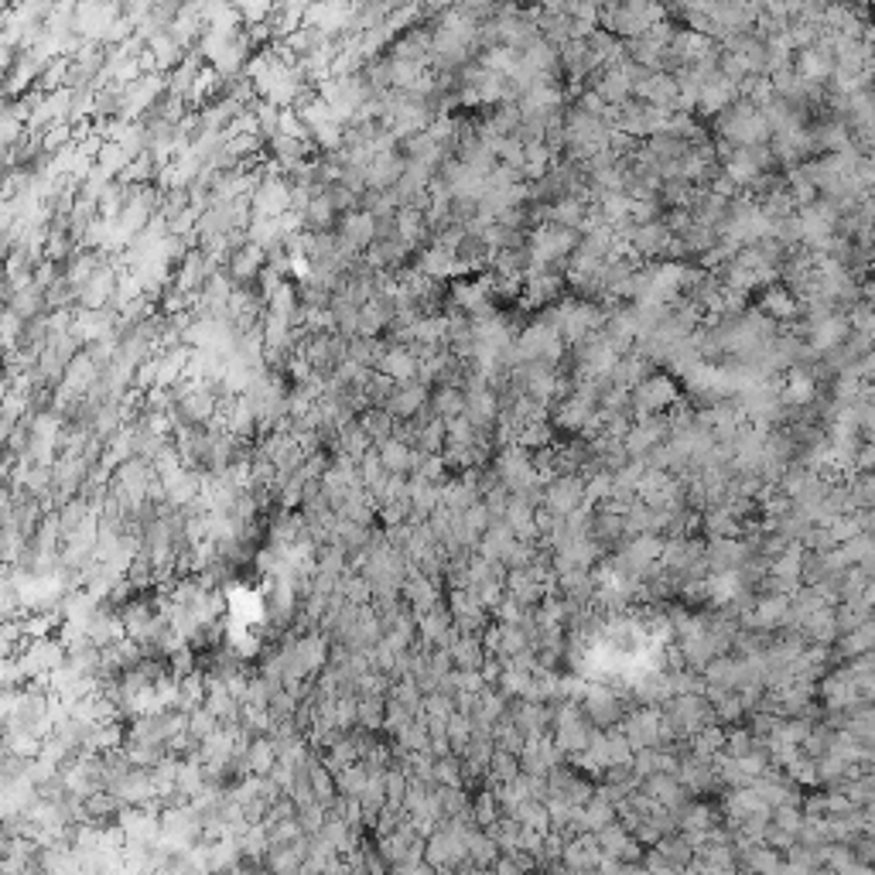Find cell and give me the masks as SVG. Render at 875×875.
Listing matches in <instances>:
<instances>
[{
    "label": "cell",
    "mask_w": 875,
    "mask_h": 875,
    "mask_svg": "<svg viewBox=\"0 0 875 875\" xmlns=\"http://www.w3.org/2000/svg\"><path fill=\"white\" fill-rule=\"evenodd\" d=\"M861 431H865L869 438H875V404H865V407H861Z\"/></svg>",
    "instance_id": "24"
},
{
    "label": "cell",
    "mask_w": 875,
    "mask_h": 875,
    "mask_svg": "<svg viewBox=\"0 0 875 875\" xmlns=\"http://www.w3.org/2000/svg\"><path fill=\"white\" fill-rule=\"evenodd\" d=\"M263 271H267V250H261V246L243 243L240 250H233L230 253L226 274H230V281L236 284V288H246V284L261 281Z\"/></svg>",
    "instance_id": "6"
},
{
    "label": "cell",
    "mask_w": 875,
    "mask_h": 875,
    "mask_svg": "<svg viewBox=\"0 0 875 875\" xmlns=\"http://www.w3.org/2000/svg\"><path fill=\"white\" fill-rule=\"evenodd\" d=\"M728 749H732V753H738V756L749 753V736H732V738H728Z\"/></svg>",
    "instance_id": "25"
},
{
    "label": "cell",
    "mask_w": 875,
    "mask_h": 875,
    "mask_svg": "<svg viewBox=\"0 0 875 875\" xmlns=\"http://www.w3.org/2000/svg\"><path fill=\"white\" fill-rule=\"evenodd\" d=\"M428 404H431V390L414 380V384H397V394L390 397L386 411H390L394 421H414Z\"/></svg>",
    "instance_id": "8"
},
{
    "label": "cell",
    "mask_w": 875,
    "mask_h": 875,
    "mask_svg": "<svg viewBox=\"0 0 875 875\" xmlns=\"http://www.w3.org/2000/svg\"><path fill=\"white\" fill-rule=\"evenodd\" d=\"M397 236L404 240V243L411 246H421L424 240L431 236V226H428V219H424V209H417V205H404L397 213ZM434 240V236H431Z\"/></svg>",
    "instance_id": "14"
},
{
    "label": "cell",
    "mask_w": 875,
    "mask_h": 875,
    "mask_svg": "<svg viewBox=\"0 0 875 875\" xmlns=\"http://www.w3.org/2000/svg\"><path fill=\"white\" fill-rule=\"evenodd\" d=\"M359 424H363V431L373 438V445H380V442H386V438H394V428H397V421L390 417L386 407H369V411H363V414H359Z\"/></svg>",
    "instance_id": "19"
},
{
    "label": "cell",
    "mask_w": 875,
    "mask_h": 875,
    "mask_svg": "<svg viewBox=\"0 0 875 875\" xmlns=\"http://www.w3.org/2000/svg\"><path fill=\"white\" fill-rule=\"evenodd\" d=\"M376 452H380V461H384V469L390 472V476H414L421 452H414L411 445H404L400 438H386V442H380Z\"/></svg>",
    "instance_id": "9"
},
{
    "label": "cell",
    "mask_w": 875,
    "mask_h": 875,
    "mask_svg": "<svg viewBox=\"0 0 875 875\" xmlns=\"http://www.w3.org/2000/svg\"><path fill=\"white\" fill-rule=\"evenodd\" d=\"M780 397H784L786 407H807V404H814L817 380L811 376V369L800 366V363L790 369V373H786V384L780 386Z\"/></svg>",
    "instance_id": "11"
},
{
    "label": "cell",
    "mask_w": 875,
    "mask_h": 875,
    "mask_svg": "<svg viewBox=\"0 0 875 875\" xmlns=\"http://www.w3.org/2000/svg\"><path fill=\"white\" fill-rule=\"evenodd\" d=\"M404 168H407V157L400 151L376 154L366 171V192H390V188H397V182L404 178Z\"/></svg>",
    "instance_id": "7"
},
{
    "label": "cell",
    "mask_w": 875,
    "mask_h": 875,
    "mask_svg": "<svg viewBox=\"0 0 875 875\" xmlns=\"http://www.w3.org/2000/svg\"><path fill=\"white\" fill-rule=\"evenodd\" d=\"M417 369H421L417 356L411 353V349H404V346H390L384 356V363H380V373L390 376L394 384H414Z\"/></svg>",
    "instance_id": "12"
},
{
    "label": "cell",
    "mask_w": 875,
    "mask_h": 875,
    "mask_svg": "<svg viewBox=\"0 0 875 875\" xmlns=\"http://www.w3.org/2000/svg\"><path fill=\"white\" fill-rule=\"evenodd\" d=\"M336 205H332V199L328 195H315V199L308 202L305 209V226L308 233H332V223H336Z\"/></svg>",
    "instance_id": "18"
},
{
    "label": "cell",
    "mask_w": 875,
    "mask_h": 875,
    "mask_svg": "<svg viewBox=\"0 0 875 875\" xmlns=\"http://www.w3.org/2000/svg\"><path fill=\"white\" fill-rule=\"evenodd\" d=\"M582 499H585V479L578 476H554L547 482V492H544V503H547V509H551L554 517H571Z\"/></svg>",
    "instance_id": "5"
},
{
    "label": "cell",
    "mask_w": 875,
    "mask_h": 875,
    "mask_svg": "<svg viewBox=\"0 0 875 875\" xmlns=\"http://www.w3.org/2000/svg\"><path fill=\"white\" fill-rule=\"evenodd\" d=\"M448 653H452V663H455L459 671H479V663H482V650H479V643L469 636V632L455 636L452 646H448Z\"/></svg>",
    "instance_id": "20"
},
{
    "label": "cell",
    "mask_w": 875,
    "mask_h": 875,
    "mask_svg": "<svg viewBox=\"0 0 875 875\" xmlns=\"http://www.w3.org/2000/svg\"><path fill=\"white\" fill-rule=\"evenodd\" d=\"M465 390L461 386H448L442 384L438 390H431V411H434V417H442V421H455V417L465 414Z\"/></svg>",
    "instance_id": "17"
},
{
    "label": "cell",
    "mask_w": 875,
    "mask_h": 875,
    "mask_svg": "<svg viewBox=\"0 0 875 875\" xmlns=\"http://www.w3.org/2000/svg\"><path fill=\"white\" fill-rule=\"evenodd\" d=\"M680 404V390L671 376H650L643 384L632 390V407H636V417H653V414H667V407H677Z\"/></svg>",
    "instance_id": "2"
},
{
    "label": "cell",
    "mask_w": 875,
    "mask_h": 875,
    "mask_svg": "<svg viewBox=\"0 0 875 875\" xmlns=\"http://www.w3.org/2000/svg\"><path fill=\"white\" fill-rule=\"evenodd\" d=\"M643 380H650V359H646L643 353L623 356V359L615 363L613 376H609V384H613V386H623V390H630V394L640 384H643Z\"/></svg>",
    "instance_id": "13"
},
{
    "label": "cell",
    "mask_w": 875,
    "mask_h": 875,
    "mask_svg": "<svg viewBox=\"0 0 875 875\" xmlns=\"http://www.w3.org/2000/svg\"><path fill=\"white\" fill-rule=\"evenodd\" d=\"M417 267L424 271V274L431 277V281H448V277H461L469 274L465 267L459 263V257L452 253V250H445V246L431 243L424 253H421V261H417Z\"/></svg>",
    "instance_id": "10"
},
{
    "label": "cell",
    "mask_w": 875,
    "mask_h": 875,
    "mask_svg": "<svg viewBox=\"0 0 875 875\" xmlns=\"http://www.w3.org/2000/svg\"><path fill=\"white\" fill-rule=\"evenodd\" d=\"M663 21V7H650V4H615V7H602V24L609 28L615 38H643L653 24Z\"/></svg>",
    "instance_id": "1"
},
{
    "label": "cell",
    "mask_w": 875,
    "mask_h": 875,
    "mask_svg": "<svg viewBox=\"0 0 875 875\" xmlns=\"http://www.w3.org/2000/svg\"><path fill=\"white\" fill-rule=\"evenodd\" d=\"M763 315L766 319H776V322H786V319H794L797 315V294L790 291L786 284H769L766 291H763Z\"/></svg>",
    "instance_id": "16"
},
{
    "label": "cell",
    "mask_w": 875,
    "mask_h": 875,
    "mask_svg": "<svg viewBox=\"0 0 875 875\" xmlns=\"http://www.w3.org/2000/svg\"><path fill=\"white\" fill-rule=\"evenodd\" d=\"M250 202H253V215L281 219L284 213H291V182L284 175H267Z\"/></svg>",
    "instance_id": "3"
},
{
    "label": "cell",
    "mask_w": 875,
    "mask_h": 875,
    "mask_svg": "<svg viewBox=\"0 0 875 875\" xmlns=\"http://www.w3.org/2000/svg\"><path fill=\"white\" fill-rule=\"evenodd\" d=\"M359 725L363 728L384 725V698H359Z\"/></svg>",
    "instance_id": "22"
},
{
    "label": "cell",
    "mask_w": 875,
    "mask_h": 875,
    "mask_svg": "<svg viewBox=\"0 0 875 875\" xmlns=\"http://www.w3.org/2000/svg\"><path fill=\"white\" fill-rule=\"evenodd\" d=\"M588 711H592V718H595V722H613L615 715H619V705H615L613 691H605V688H592V691H588Z\"/></svg>",
    "instance_id": "21"
},
{
    "label": "cell",
    "mask_w": 875,
    "mask_h": 875,
    "mask_svg": "<svg viewBox=\"0 0 875 875\" xmlns=\"http://www.w3.org/2000/svg\"><path fill=\"white\" fill-rule=\"evenodd\" d=\"M338 243L363 257L369 246L376 243V215H369L366 209L349 213L342 219V226H338Z\"/></svg>",
    "instance_id": "4"
},
{
    "label": "cell",
    "mask_w": 875,
    "mask_h": 875,
    "mask_svg": "<svg viewBox=\"0 0 875 875\" xmlns=\"http://www.w3.org/2000/svg\"><path fill=\"white\" fill-rule=\"evenodd\" d=\"M845 338H848V322L845 319H838V315H828V319H821V322L811 325V342H814V349H821V353L842 349Z\"/></svg>",
    "instance_id": "15"
},
{
    "label": "cell",
    "mask_w": 875,
    "mask_h": 875,
    "mask_svg": "<svg viewBox=\"0 0 875 875\" xmlns=\"http://www.w3.org/2000/svg\"><path fill=\"white\" fill-rule=\"evenodd\" d=\"M738 192V185L728 178V175H718L715 182H711V195H718V199H725V202H732V195Z\"/></svg>",
    "instance_id": "23"
}]
</instances>
